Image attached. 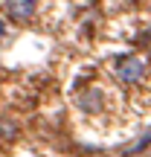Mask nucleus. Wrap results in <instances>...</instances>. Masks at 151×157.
Returning a JSON list of instances; mask_svg holds the SVG:
<instances>
[{
    "label": "nucleus",
    "mask_w": 151,
    "mask_h": 157,
    "mask_svg": "<svg viewBox=\"0 0 151 157\" xmlns=\"http://www.w3.org/2000/svg\"><path fill=\"white\" fill-rule=\"evenodd\" d=\"M142 73H145V64H142L140 58H134V56L119 58V61H116V78H119L122 84H134V82H140Z\"/></svg>",
    "instance_id": "1"
},
{
    "label": "nucleus",
    "mask_w": 151,
    "mask_h": 157,
    "mask_svg": "<svg viewBox=\"0 0 151 157\" xmlns=\"http://www.w3.org/2000/svg\"><path fill=\"white\" fill-rule=\"evenodd\" d=\"M6 12L15 21H26L35 15V0H6Z\"/></svg>",
    "instance_id": "2"
},
{
    "label": "nucleus",
    "mask_w": 151,
    "mask_h": 157,
    "mask_svg": "<svg viewBox=\"0 0 151 157\" xmlns=\"http://www.w3.org/2000/svg\"><path fill=\"white\" fill-rule=\"evenodd\" d=\"M148 143H151V134H145V137H142V140H140V143H137V146H134V148H131V151H128V154H137V151H142V148H145V146H148Z\"/></svg>",
    "instance_id": "3"
}]
</instances>
